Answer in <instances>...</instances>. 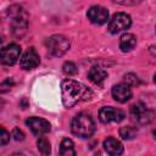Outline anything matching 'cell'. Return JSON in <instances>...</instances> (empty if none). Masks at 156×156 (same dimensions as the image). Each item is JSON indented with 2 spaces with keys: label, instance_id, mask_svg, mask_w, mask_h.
<instances>
[{
  "label": "cell",
  "instance_id": "6da1fadb",
  "mask_svg": "<svg viewBox=\"0 0 156 156\" xmlns=\"http://www.w3.org/2000/svg\"><path fill=\"white\" fill-rule=\"evenodd\" d=\"M61 93L62 102L67 108H71L82 101H88L94 95L91 89L73 79H65L61 83Z\"/></svg>",
  "mask_w": 156,
  "mask_h": 156
},
{
  "label": "cell",
  "instance_id": "7a4b0ae2",
  "mask_svg": "<svg viewBox=\"0 0 156 156\" xmlns=\"http://www.w3.org/2000/svg\"><path fill=\"white\" fill-rule=\"evenodd\" d=\"M71 130L79 138H89L95 132V123L90 115L82 112L73 117L71 122Z\"/></svg>",
  "mask_w": 156,
  "mask_h": 156
},
{
  "label": "cell",
  "instance_id": "3957f363",
  "mask_svg": "<svg viewBox=\"0 0 156 156\" xmlns=\"http://www.w3.org/2000/svg\"><path fill=\"white\" fill-rule=\"evenodd\" d=\"M7 16L11 22V29L13 34L22 35L28 26V15L20 5H12L7 9Z\"/></svg>",
  "mask_w": 156,
  "mask_h": 156
},
{
  "label": "cell",
  "instance_id": "277c9868",
  "mask_svg": "<svg viewBox=\"0 0 156 156\" xmlns=\"http://www.w3.org/2000/svg\"><path fill=\"white\" fill-rule=\"evenodd\" d=\"M46 49L52 56H62L69 49V40L61 34H54L46 39Z\"/></svg>",
  "mask_w": 156,
  "mask_h": 156
},
{
  "label": "cell",
  "instance_id": "5b68a950",
  "mask_svg": "<svg viewBox=\"0 0 156 156\" xmlns=\"http://www.w3.org/2000/svg\"><path fill=\"white\" fill-rule=\"evenodd\" d=\"M130 117L140 126L149 124L154 118V112L143 102H136L130 107Z\"/></svg>",
  "mask_w": 156,
  "mask_h": 156
},
{
  "label": "cell",
  "instance_id": "8992f818",
  "mask_svg": "<svg viewBox=\"0 0 156 156\" xmlns=\"http://www.w3.org/2000/svg\"><path fill=\"white\" fill-rule=\"evenodd\" d=\"M21 55V46L18 44H9L0 49V63L5 66H12L17 62Z\"/></svg>",
  "mask_w": 156,
  "mask_h": 156
},
{
  "label": "cell",
  "instance_id": "52a82bcc",
  "mask_svg": "<svg viewBox=\"0 0 156 156\" xmlns=\"http://www.w3.org/2000/svg\"><path fill=\"white\" fill-rule=\"evenodd\" d=\"M132 24L130 16L124 12H117L108 22V32L112 34H117L122 30H127Z\"/></svg>",
  "mask_w": 156,
  "mask_h": 156
},
{
  "label": "cell",
  "instance_id": "ba28073f",
  "mask_svg": "<svg viewBox=\"0 0 156 156\" xmlns=\"http://www.w3.org/2000/svg\"><path fill=\"white\" fill-rule=\"evenodd\" d=\"M126 117L124 112L119 108L112 106H104L99 111V119L102 123H111V122H121Z\"/></svg>",
  "mask_w": 156,
  "mask_h": 156
},
{
  "label": "cell",
  "instance_id": "9c48e42d",
  "mask_svg": "<svg viewBox=\"0 0 156 156\" xmlns=\"http://www.w3.org/2000/svg\"><path fill=\"white\" fill-rule=\"evenodd\" d=\"M26 124L29 127V129L32 130L33 134L35 135H44L46 133H49L51 130V126L50 123L44 119V118H39V117H29L26 121Z\"/></svg>",
  "mask_w": 156,
  "mask_h": 156
},
{
  "label": "cell",
  "instance_id": "30bf717a",
  "mask_svg": "<svg viewBox=\"0 0 156 156\" xmlns=\"http://www.w3.org/2000/svg\"><path fill=\"white\" fill-rule=\"evenodd\" d=\"M90 22L95 24H105L108 22V11L102 6H91L87 13Z\"/></svg>",
  "mask_w": 156,
  "mask_h": 156
},
{
  "label": "cell",
  "instance_id": "8fae6325",
  "mask_svg": "<svg viewBox=\"0 0 156 156\" xmlns=\"http://www.w3.org/2000/svg\"><path fill=\"white\" fill-rule=\"evenodd\" d=\"M39 62H40V57L38 55V52L35 51L34 48H30L21 57L20 66L23 69H33L39 65Z\"/></svg>",
  "mask_w": 156,
  "mask_h": 156
},
{
  "label": "cell",
  "instance_id": "7c38bea8",
  "mask_svg": "<svg viewBox=\"0 0 156 156\" xmlns=\"http://www.w3.org/2000/svg\"><path fill=\"white\" fill-rule=\"evenodd\" d=\"M112 96L118 102H127L132 98V90L130 87L126 83L116 84L112 88Z\"/></svg>",
  "mask_w": 156,
  "mask_h": 156
},
{
  "label": "cell",
  "instance_id": "4fadbf2b",
  "mask_svg": "<svg viewBox=\"0 0 156 156\" xmlns=\"http://www.w3.org/2000/svg\"><path fill=\"white\" fill-rule=\"evenodd\" d=\"M104 149L108 155H112V156H117L123 152V145L121 144L119 140H117L113 136H108L107 139H105Z\"/></svg>",
  "mask_w": 156,
  "mask_h": 156
},
{
  "label": "cell",
  "instance_id": "5bb4252c",
  "mask_svg": "<svg viewBox=\"0 0 156 156\" xmlns=\"http://www.w3.org/2000/svg\"><path fill=\"white\" fill-rule=\"evenodd\" d=\"M136 45V38L132 33H124L119 39V49L123 52L132 51Z\"/></svg>",
  "mask_w": 156,
  "mask_h": 156
},
{
  "label": "cell",
  "instance_id": "9a60e30c",
  "mask_svg": "<svg viewBox=\"0 0 156 156\" xmlns=\"http://www.w3.org/2000/svg\"><path fill=\"white\" fill-rule=\"evenodd\" d=\"M88 78L95 84H101L107 78V72L100 66H94L90 68L88 73Z\"/></svg>",
  "mask_w": 156,
  "mask_h": 156
},
{
  "label": "cell",
  "instance_id": "2e32d148",
  "mask_svg": "<svg viewBox=\"0 0 156 156\" xmlns=\"http://www.w3.org/2000/svg\"><path fill=\"white\" fill-rule=\"evenodd\" d=\"M60 154L62 156H74L76 155V150H74V144L71 139L66 138L61 141L60 145Z\"/></svg>",
  "mask_w": 156,
  "mask_h": 156
},
{
  "label": "cell",
  "instance_id": "e0dca14e",
  "mask_svg": "<svg viewBox=\"0 0 156 156\" xmlns=\"http://www.w3.org/2000/svg\"><path fill=\"white\" fill-rule=\"evenodd\" d=\"M136 134H138V130L134 127L128 126V127H122L119 129V136L124 140H132L136 136Z\"/></svg>",
  "mask_w": 156,
  "mask_h": 156
},
{
  "label": "cell",
  "instance_id": "ac0fdd59",
  "mask_svg": "<svg viewBox=\"0 0 156 156\" xmlns=\"http://www.w3.org/2000/svg\"><path fill=\"white\" fill-rule=\"evenodd\" d=\"M37 146H38V150L43 154V155H49L50 151H51V146H50V141L45 138V136H41L38 139L37 141Z\"/></svg>",
  "mask_w": 156,
  "mask_h": 156
},
{
  "label": "cell",
  "instance_id": "d6986e66",
  "mask_svg": "<svg viewBox=\"0 0 156 156\" xmlns=\"http://www.w3.org/2000/svg\"><path fill=\"white\" fill-rule=\"evenodd\" d=\"M62 69H63V73H66L67 76H74L78 72L76 63L72 61H66L62 66Z\"/></svg>",
  "mask_w": 156,
  "mask_h": 156
},
{
  "label": "cell",
  "instance_id": "ffe728a7",
  "mask_svg": "<svg viewBox=\"0 0 156 156\" xmlns=\"http://www.w3.org/2000/svg\"><path fill=\"white\" fill-rule=\"evenodd\" d=\"M124 83L128 84L129 87H136V85L140 84V79L134 73H127L124 76Z\"/></svg>",
  "mask_w": 156,
  "mask_h": 156
},
{
  "label": "cell",
  "instance_id": "44dd1931",
  "mask_svg": "<svg viewBox=\"0 0 156 156\" xmlns=\"http://www.w3.org/2000/svg\"><path fill=\"white\" fill-rule=\"evenodd\" d=\"M15 85V80L13 78H6L1 84H0V93H6L10 91V89Z\"/></svg>",
  "mask_w": 156,
  "mask_h": 156
},
{
  "label": "cell",
  "instance_id": "7402d4cb",
  "mask_svg": "<svg viewBox=\"0 0 156 156\" xmlns=\"http://www.w3.org/2000/svg\"><path fill=\"white\" fill-rule=\"evenodd\" d=\"M9 141H10V133L2 126H0V146L6 145Z\"/></svg>",
  "mask_w": 156,
  "mask_h": 156
},
{
  "label": "cell",
  "instance_id": "603a6c76",
  "mask_svg": "<svg viewBox=\"0 0 156 156\" xmlns=\"http://www.w3.org/2000/svg\"><path fill=\"white\" fill-rule=\"evenodd\" d=\"M11 136H12L15 140H17V141L24 140V133H23L20 128H13L12 132H11Z\"/></svg>",
  "mask_w": 156,
  "mask_h": 156
},
{
  "label": "cell",
  "instance_id": "cb8c5ba5",
  "mask_svg": "<svg viewBox=\"0 0 156 156\" xmlns=\"http://www.w3.org/2000/svg\"><path fill=\"white\" fill-rule=\"evenodd\" d=\"M119 5H124V6H133V5H136L139 2H141L143 0H112Z\"/></svg>",
  "mask_w": 156,
  "mask_h": 156
},
{
  "label": "cell",
  "instance_id": "d4e9b609",
  "mask_svg": "<svg viewBox=\"0 0 156 156\" xmlns=\"http://www.w3.org/2000/svg\"><path fill=\"white\" fill-rule=\"evenodd\" d=\"M27 105H28V104H27V99H23V101L21 102V106H22V108H26V107H27Z\"/></svg>",
  "mask_w": 156,
  "mask_h": 156
},
{
  "label": "cell",
  "instance_id": "484cf974",
  "mask_svg": "<svg viewBox=\"0 0 156 156\" xmlns=\"http://www.w3.org/2000/svg\"><path fill=\"white\" fill-rule=\"evenodd\" d=\"M1 41H2V39H1V37H0V44H1Z\"/></svg>",
  "mask_w": 156,
  "mask_h": 156
},
{
  "label": "cell",
  "instance_id": "4316f807",
  "mask_svg": "<svg viewBox=\"0 0 156 156\" xmlns=\"http://www.w3.org/2000/svg\"><path fill=\"white\" fill-rule=\"evenodd\" d=\"M0 105H1V104H0ZM0 108H1V107H0Z\"/></svg>",
  "mask_w": 156,
  "mask_h": 156
}]
</instances>
